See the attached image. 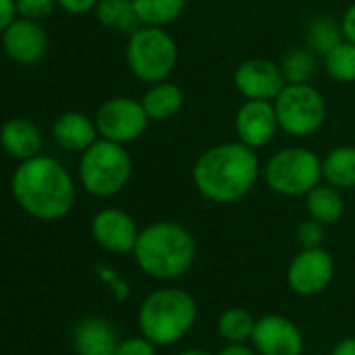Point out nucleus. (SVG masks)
<instances>
[{"label":"nucleus","instance_id":"obj_1","mask_svg":"<svg viewBox=\"0 0 355 355\" xmlns=\"http://www.w3.org/2000/svg\"><path fill=\"white\" fill-rule=\"evenodd\" d=\"M261 175L255 148L241 140L222 142L199 155L193 167L197 193L218 205H230L245 199Z\"/></svg>","mask_w":355,"mask_h":355},{"label":"nucleus","instance_id":"obj_2","mask_svg":"<svg viewBox=\"0 0 355 355\" xmlns=\"http://www.w3.org/2000/svg\"><path fill=\"white\" fill-rule=\"evenodd\" d=\"M11 193L28 216L42 222L65 218L76 203V182L71 173L65 165L46 155L19 161L11 178Z\"/></svg>","mask_w":355,"mask_h":355},{"label":"nucleus","instance_id":"obj_3","mask_svg":"<svg viewBox=\"0 0 355 355\" xmlns=\"http://www.w3.org/2000/svg\"><path fill=\"white\" fill-rule=\"evenodd\" d=\"M132 255L146 276L155 280H175L193 268L197 243L187 226L159 220L140 230Z\"/></svg>","mask_w":355,"mask_h":355},{"label":"nucleus","instance_id":"obj_4","mask_svg":"<svg viewBox=\"0 0 355 355\" xmlns=\"http://www.w3.org/2000/svg\"><path fill=\"white\" fill-rule=\"evenodd\" d=\"M197 322V301L180 286H163L144 297L138 309L140 332L157 347L182 340Z\"/></svg>","mask_w":355,"mask_h":355},{"label":"nucleus","instance_id":"obj_5","mask_svg":"<svg viewBox=\"0 0 355 355\" xmlns=\"http://www.w3.org/2000/svg\"><path fill=\"white\" fill-rule=\"evenodd\" d=\"M78 178L84 191L92 197L107 199L121 193L132 178V157L125 144L98 138L82 153Z\"/></svg>","mask_w":355,"mask_h":355},{"label":"nucleus","instance_id":"obj_6","mask_svg":"<svg viewBox=\"0 0 355 355\" xmlns=\"http://www.w3.org/2000/svg\"><path fill=\"white\" fill-rule=\"evenodd\" d=\"M125 61L136 80L148 86L165 82L178 65V44L165 28L140 26L128 36Z\"/></svg>","mask_w":355,"mask_h":355},{"label":"nucleus","instance_id":"obj_7","mask_svg":"<svg viewBox=\"0 0 355 355\" xmlns=\"http://www.w3.org/2000/svg\"><path fill=\"white\" fill-rule=\"evenodd\" d=\"M261 175L276 195L303 197L322 182V159L311 148L284 146L266 161Z\"/></svg>","mask_w":355,"mask_h":355},{"label":"nucleus","instance_id":"obj_8","mask_svg":"<svg viewBox=\"0 0 355 355\" xmlns=\"http://www.w3.org/2000/svg\"><path fill=\"white\" fill-rule=\"evenodd\" d=\"M274 109L280 130L293 138L313 136L328 115L322 92L311 84H286L274 98Z\"/></svg>","mask_w":355,"mask_h":355},{"label":"nucleus","instance_id":"obj_9","mask_svg":"<svg viewBox=\"0 0 355 355\" xmlns=\"http://www.w3.org/2000/svg\"><path fill=\"white\" fill-rule=\"evenodd\" d=\"M94 123L101 138L130 144L146 132L150 119L142 107V101L132 96H115L98 107Z\"/></svg>","mask_w":355,"mask_h":355},{"label":"nucleus","instance_id":"obj_10","mask_svg":"<svg viewBox=\"0 0 355 355\" xmlns=\"http://www.w3.org/2000/svg\"><path fill=\"white\" fill-rule=\"evenodd\" d=\"M334 278V259L322 249H301L286 268V282L293 293L303 297H315L324 293Z\"/></svg>","mask_w":355,"mask_h":355},{"label":"nucleus","instance_id":"obj_11","mask_svg":"<svg viewBox=\"0 0 355 355\" xmlns=\"http://www.w3.org/2000/svg\"><path fill=\"white\" fill-rule=\"evenodd\" d=\"M257 355H303L305 338L301 328L280 313H268L255 322L251 334Z\"/></svg>","mask_w":355,"mask_h":355},{"label":"nucleus","instance_id":"obj_12","mask_svg":"<svg viewBox=\"0 0 355 355\" xmlns=\"http://www.w3.org/2000/svg\"><path fill=\"white\" fill-rule=\"evenodd\" d=\"M234 86L245 101H274L286 86L280 63L270 59H247L234 71Z\"/></svg>","mask_w":355,"mask_h":355},{"label":"nucleus","instance_id":"obj_13","mask_svg":"<svg viewBox=\"0 0 355 355\" xmlns=\"http://www.w3.org/2000/svg\"><path fill=\"white\" fill-rule=\"evenodd\" d=\"M90 230H92V239L96 241V245L115 255L132 253L140 234L134 218L128 211L117 209V207L101 209L92 218Z\"/></svg>","mask_w":355,"mask_h":355},{"label":"nucleus","instance_id":"obj_14","mask_svg":"<svg viewBox=\"0 0 355 355\" xmlns=\"http://www.w3.org/2000/svg\"><path fill=\"white\" fill-rule=\"evenodd\" d=\"M234 130L243 144L255 150L266 146L280 130L274 101H245L236 111Z\"/></svg>","mask_w":355,"mask_h":355},{"label":"nucleus","instance_id":"obj_15","mask_svg":"<svg viewBox=\"0 0 355 355\" xmlns=\"http://www.w3.org/2000/svg\"><path fill=\"white\" fill-rule=\"evenodd\" d=\"M0 36L5 55L19 65H36L49 49V36L40 21L19 17Z\"/></svg>","mask_w":355,"mask_h":355},{"label":"nucleus","instance_id":"obj_16","mask_svg":"<svg viewBox=\"0 0 355 355\" xmlns=\"http://www.w3.org/2000/svg\"><path fill=\"white\" fill-rule=\"evenodd\" d=\"M119 334L115 326L98 315L84 318L73 328L76 355H115Z\"/></svg>","mask_w":355,"mask_h":355},{"label":"nucleus","instance_id":"obj_17","mask_svg":"<svg viewBox=\"0 0 355 355\" xmlns=\"http://www.w3.org/2000/svg\"><path fill=\"white\" fill-rule=\"evenodd\" d=\"M42 132L34 121L26 117H13L0 128V146L17 161L38 157L42 153Z\"/></svg>","mask_w":355,"mask_h":355},{"label":"nucleus","instance_id":"obj_18","mask_svg":"<svg viewBox=\"0 0 355 355\" xmlns=\"http://www.w3.org/2000/svg\"><path fill=\"white\" fill-rule=\"evenodd\" d=\"M53 138L63 150L82 155L101 136H98L94 119H90L84 113H78V111H67V113H63V115H59L55 119Z\"/></svg>","mask_w":355,"mask_h":355},{"label":"nucleus","instance_id":"obj_19","mask_svg":"<svg viewBox=\"0 0 355 355\" xmlns=\"http://www.w3.org/2000/svg\"><path fill=\"white\" fill-rule=\"evenodd\" d=\"M140 101L150 121H167L175 117L184 107V92L180 86L165 80L150 84V88L144 92Z\"/></svg>","mask_w":355,"mask_h":355},{"label":"nucleus","instance_id":"obj_20","mask_svg":"<svg viewBox=\"0 0 355 355\" xmlns=\"http://www.w3.org/2000/svg\"><path fill=\"white\" fill-rule=\"evenodd\" d=\"M322 180L338 191L355 189V146L340 144L322 159Z\"/></svg>","mask_w":355,"mask_h":355},{"label":"nucleus","instance_id":"obj_21","mask_svg":"<svg viewBox=\"0 0 355 355\" xmlns=\"http://www.w3.org/2000/svg\"><path fill=\"white\" fill-rule=\"evenodd\" d=\"M94 13L103 28L117 34L130 36L142 26L134 7V0H98Z\"/></svg>","mask_w":355,"mask_h":355},{"label":"nucleus","instance_id":"obj_22","mask_svg":"<svg viewBox=\"0 0 355 355\" xmlns=\"http://www.w3.org/2000/svg\"><path fill=\"white\" fill-rule=\"evenodd\" d=\"M305 207H307L309 218L324 224V226H330V224L338 222L343 218V211H345L340 191L326 184V182L324 184L320 182L315 189H311L305 195Z\"/></svg>","mask_w":355,"mask_h":355},{"label":"nucleus","instance_id":"obj_23","mask_svg":"<svg viewBox=\"0 0 355 355\" xmlns=\"http://www.w3.org/2000/svg\"><path fill=\"white\" fill-rule=\"evenodd\" d=\"M305 40H307V49L324 59L336 44H340L345 40V34H343L340 24H336L332 17L318 15L309 21Z\"/></svg>","mask_w":355,"mask_h":355},{"label":"nucleus","instance_id":"obj_24","mask_svg":"<svg viewBox=\"0 0 355 355\" xmlns=\"http://www.w3.org/2000/svg\"><path fill=\"white\" fill-rule=\"evenodd\" d=\"M189 0H134L142 26L167 28L184 13Z\"/></svg>","mask_w":355,"mask_h":355},{"label":"nucleus","instance_id":"obj_25","mask_svg":"<svg viewBox=\"0 0 355 355\" xmlns=\"http://www.w3.org/2000/svg\"><path fill=\"white\" fill-rule=\"evenodd\" d=\"M255 318L245 307H228L218 318V332L228 343H247L255 328Z\"/></svg>","mask_w":355,"mask_h":355},{"label":"nucleus","instance_id":"obj_26","mask_svg":"<svg viewBox=\"0 0 355 355\" xmlns=\"http://www.w3.org/2000/svg\"><path fill=\"white\" fill-rule=\"evenodd\" d=\"M280 69L286 84H309L318 69V55L309 49H293L282 57Z\"/></svg>","mask_w":355,"mask_h":355},{"label":"nucleus","instance_id":"obj_27","mask_svg":"<svg viewBox=\"0 0 355 355\" xmlns=\"http://www.w3.org/2000/svg\"><path fill=\"white\" fill-rule=\"evenodd\" d=\"M324 69L330 80L340 84L355 82V44L343 40L324 57Z\"/></svg>","mask_w":355,"mask_h":355},{"label":"nucleus","instance_id":"obj_28","mask_svg":"<svg viewBox=\"0 0 355 355\" xmlns=\"http://www.w3.org/2000/svg\"><path fill=\"white\" fill-rule=\"evenodd\" d=\"M295 239H297V245L301 249H313V247H322L326 234H324V224L315 222V220H305L297 226V232H295Z\"/></svg>","mask_w":355,"mask_h":355},{"label":"nucleus","instance_id":"obj_29","mask_svg":"<svg viewBox=\"0 0 355 355\" xmlns=\"http://www.w3.org/2000/svg\"><path fill=\"white\" fill-rule=\"evenodd\" d=\"M17 3V15L24 19H32V21H40L46 19L57 5V0H15Z\"/></svg>","mask_w":355,"mask_h":355},{"label":"nucleus","instance_id":"obj_30","mask_svg":"<svg viewBox=\"0 0 355 355\" xmlns=\"http://www.w3.org/2000/svg\"><path fill=\"white\" fill-rule=\"evenodd\" d=\"M115 355H157V345L142 336H130L119 340Z\"/></svg>","mask_w":355,"mask_h":355},{"label":"nucleus","instance_id":"obj_31","mask_svg":"<svg viewBox=\"0 0 355 355\" xmlns=\"http://www.w3.org/2000/svg\"><path fill=\"white\" fill-rule=\"evenodd\" d=\"M57 5L71 15H86L96 9L98 0H57Z\"/></svg>","mask_w":355,"mask_h":355},{"label":"nucleus","instance_id":"obj_32","mask_svg":"<svg viewBox=\"0 0 355 355\" xmlns=\"http://www.w3.org/2000/svg\"><path fill=\"white\" fill-rule=\"evenodd\" d=\"M15 19H17L15 0H0V34H3Z\"/></svg>","mask_w":355,"mask_h":355},{"label":"nucleus","instance_id":"obj_33","mask_svg":"<svg viewBox=\"0 0 355 355\" xmlns=\"http://www.w3.org/2000/svg\"><path fill=\"white\" fill-rule=\"evenodd\" d=\"M340 28H343V34H345V40L353 42L355 44V3H351L340 19Z\"/></svg>","mask_w":355,"mask_h":355},{"label":"nucleus","instance_id":"obj_34","mask_svg":"<svg viewBox=\"0 0 355 355\" xmlns=\"http://www.w3.org/2000/svg\"><path fill=\"white\" fill-rule=\"evenodd\" d=\"M218 355H257L255 347H249L247 343H228Z\"/></svg>","mask_w":355,"mask_h":355},{"label":"nucleus","instance_id":"obj_35","mask_svg":"<svg viewBox=\"0 0 355 355\" xmlns=\"http://www.w3.org/2000/svg\"><path fill=\"white\" fill-rule=\"evenodd\" d=\"M330 355H355V336H347L338 340Z\"/></svg>","mask_w":355,"mask_h":355},{"label":"nucleus","instance_id":"obj_36","mask_svg":"<svg viewBox=\"0 0 355 355\" xmlns=\"http://www.w3.org/2000/svg\"><path fill=\"white\" fill-rule=\"evenodd\" d=\"M178 355H211L209 351H203V349H184V351H180Z\"/></svg>","mask_w":355,"mask_h":355}]
</instances>
